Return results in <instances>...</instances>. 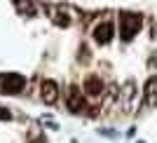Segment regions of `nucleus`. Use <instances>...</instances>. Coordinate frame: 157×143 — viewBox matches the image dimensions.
<instances>
[{
    "label": "nucleus",
    "instance_id": "nucleus-1",
    "mask_svg": "<svg viewBox=\"0 0 157 143\" xmlns=\"http://www.w3.org/2000/svg\"><path fill=\"white\" fill-rule=\"evenodd\" d=\"M141 26H143V17L141 14H136V12H122L120 14V38L124 42L134 40V35L141 31Z\"/></svg>",
    "mask_w": 157,
    "mask_h": 143
},
{
    "label": "nucleus",
    "instance_id": "nucleus-2",
    "mask_svg": "<svg viewBox=\"0 0 157 143\" xmlns=\"http://www.w3.org/2000/svg\"><path fill=\"white\" fill-rule=\"evenodd\" d=\"M94 40H96L98 45H108L113 40V35H115V26H113V21H101V24H96L92 31Z\"/></svg>",
    "mask_w": 157,
    "mask_h": 143
},
{
    "label": "nucleus",
    "instance_id": "nucleus-3",
    "mask_svg": "<svg viewBox=\"0 0 157 143\" xmlns=\"http://www.w3.org/2000/svg\"><path fill=\"white\" fill-rule=\"evenodd\" d=\"M0 85H2V89H5L7 94H19V91L24 89V85H26V78L19 75V73H7L5 78L0 80Z\"/></svg>",
    "mask_w": 157,
    "mask_h": 143
},
{
    "label": "nucleus",
    "instance_id": "nucleus-4",
    "mask_svg": "<svg viewBox=\"0 0 157 143\" xmlns=\"http://www.w3.org/2000/svg\"><path fill=\"white\" fill-rule=\"evenodd\" d=\"M134 99H136V82L134 80H124V85L120 87V101H122L124 110L134 108Z\"/></svg>",
    "mask_w": 157,
    "mask_h": 143
},
{
    "label": "nucleus",
    "instance_id": "nucleus-5",
    "mask_svg": "<svg viewBox=\"0 0 157 143\" xmlns=\"http://www.w3.org/2000/svg\"><path fill=\"white\" fill-rule=\"evenodd\" d=\"M40 96L45 101L47 106H54L59 101V85L54 82V80H42V85H40Z\"/></svg>",
    "mask_w": 157,
    "mask_h": 143
},
{
    "label": "nucleus",
    "instance_id": "nucleus-6",
    "mask_svg": "<svg viewBox=\"0 0 157 143\" xmlns=\"http://www.w3.org/2000/svg\"><path fill=\"white\" fill-rule=\"evenodd\" d=\"M66 103H68V108H71L73 113H87V103H85V99H82V91H80L78 87H71V89H68Z\"/></svg>",
    "mask_w": 157,
    "mask_h": 143
},
{
    "label": "nucleus",
    "instance_id": "nucleus-7",
    "mask_svg": "<svg viewBox=\"0 0 157 143\" xmlns=\"http://www.w3.org/2000/svg\"><path fill=\"white\" fill-rule=\"evenodd\" d=\"M143 103L148 106V108H155L157 106V75L148 78V82H145V87H143Z\"/></svg>",
    "mask_w": 157,
    "mask_h": 143
},
{
    "label": "nucleus",
    "instance_id": "nucleus-8",
    "mask_svg": "<svg viewBox=\"0 0 157 143\" xmlns=\"http://www.w3.org/2000/svg\"><path fill=\"white\" fill-rule=\"evenodd\" d=\"M103 89H105V85L98 75H87L85 78V91L89 96H103Z\"/></svg>",
    "mask_w": 157,
    "mask_h": 143
},
{
    "label": "nucleus",
    "instance_id": "nucleus-9",
    "mask_svg": "<svg viewBox=\"0 0 157 143\" xmlns=\"http://www.w3.org/2000/svg\"><path fill=\"white\" fill-rule=\"evenodd\" d=\"M47 12H49V17H52V21L56 24V26H71V14L66 12L63 7L59 5H52V7H47Z\"/></svg>",
    "mask_w": 157,
    "mask_h": 143
},
{
    "label": "nucleus",
    "instance_id": "nucleus-10",
    "mask_svg": "<svg viewBox=\"0 0 157 143\" xmlns=\"http://www.w3.org/2000/svg\"><path fill=\"white\" fill-rule=\"evenodd\" d=\"M14 5H17V10H19L21 14H28V17L35 14V7H33L31 0H14Z\"/></svg>",
    "mask_w": 157,
    "mask_h": 143
},
{
    "label": "nucleus",
    "instance_id": "nucleus-11",
    "mask_svg": "<svg viewBox=\"0 0 157 143\" xmlns=\"http://www.w3.org/2000/svg\"><path fill=\"white\" fill-rule=\"evenodd\" d=\"M148 68H150V71H155V68H157V54H152V56L148 59Z\"/></svg>",
    "mask_w": 157,
    "mask_h": 143
},
{
    "label": "nucleus",
    "instance_id": "nucleus-12",
    "mask_svg": "<svg viewBox=\"0 0 157 143\" xmlns=\"http://www.w3.org/2000/svg\"><path fill=\"white\" fill-rule=\"evenodd\" d=\"M80 61H89V49H87V47L80 49Z\"/></svg>",
    "mask_w": 157,
    "mask_h": 143
},
{
    "label": "nucleus",
    "instance_id": "nucleus-13",
    "mask_svg": "<svg viewBox=\"0 0 157 143\" xmlns=\"http://www.w3.org/2000/svg\"><path fill=\"white\" fill-rule=\"evenodd\" d=\"M10 117H12V115H10V110H5V108H0V120H10Z\"/></svg>",
    "mask_w": 157,
    "mask_h": 143
},
{
    "label": "nucleus",
    "instance_id": "nucleus-14",
    "mask_svg": "<svg viewBox=\"0 0 157 143\" xmlns=\"http://www.w3.org/2000/svg\"><path fill=\"white\" fill-rule=\"evenodd\" d=\"M152 38L157 40V21H155V26H152Z\"/></svg>",
    "mask_w": 157,
    "mask_h": 143
},
{
    "label": "nucleus",
    "instance_id": "nucleus-15",
    "mask_svg": "<svg viewBox=\"0 0 157 143\" xmlns=\"http://www.w3.org/2000/svg\"><path fill=\"white\" fill-rule=\"evenodd\" d=\"M35 143H47V141H42V138H38V141H35Z\"/></svg>",
    "mask_w": 157,
    "mask_h": 143
},
{
    "label": "nucleus",
    "instance_id": "nucleus-16",
    "mask_svg": "<svg viewBox=\"0 0 157 143\" xmlns=\"http://www.w3.org/2000/svg\"><path fill=\"white\" fill-rule=\"evenodd\" d=\"M138 143H145V141H138Z\"/></svg>",
    "mask_w": 157,
    "mask_h": 143
}]
</instances>
